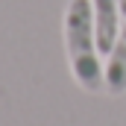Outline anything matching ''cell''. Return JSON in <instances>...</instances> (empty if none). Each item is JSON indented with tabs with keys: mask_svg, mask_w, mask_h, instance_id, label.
Listing matches in <instances>:
<instances>
[{
	"mask_svg": "<svg viewBox=\"0 0 126 126\" xmlns=\"http://www.w3.org/2000/svg\"><path fill=\"white\" fill-rule=\"evenodd\" d=\"M64 50L70 73L82 91H103L106 88V62L100 59L94 30V9L91 0H70L64 9Z\"/></svg>",
	"mask_w": 126,
	"mask_h": 126,
	"instance_id": "obj_1",
	"label": "cell"
},
{
	"mask_svg": "<svg viewBox=\"0 0 126 126\" xmlns=\"http://www.w3.org/2000/svg\"><path fill=\"white\" fill-rule=\"evenodd\" d=\"M100 56H109L120 32V0H91Z\"/></svg>",
	"mask_w": 126,
	"mask_h": 126,
	"instance_id": "obj_2",
	"label": "cell"
},
{
	"mask_svg": "<svg viewBox=\"0 0 126 126\" xmlns=\"http://www.w3.org/2000/svg\"><path fill=\"white\" fill-rule=\"evenodd\" d=\"M106 91L123 94L126 91V0H120V32L106 56Z\"/></svg>",
	"mask_w": 126,
	"mask_h": 126,
	"instance_id": "obj_3",
	"label": "cell"
}]
</instances>
